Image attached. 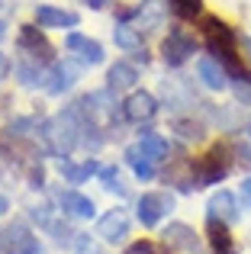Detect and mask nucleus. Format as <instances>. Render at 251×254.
I'll return each mask as SVG.
<instances>
[{
	"label": "nucleus",
	"instance_id": "13",
	"mask_svg": "<svg viewBox=\"0 0 251 254\" xmlns=\"http://www.w3.org/2000/svg\"><path fill=\"white\" fill-rule=\"evenodd\" d=\"M196 74H200V81L206 84L209 90H226L229 87V74H226V68H222L216 58H200Z\"/></svg>",
	"mask_w": 251,
	"mask_h": 254
},
{
	"label": "nucleus",
	"instance_id": "16",
	"mask_svg": "<svg viewBox=\"0 0 251 254\" xmlns=\"http://www.w3.org/2000/svg\"><path fill=\"white\" fill-rule=\"evenodd\" d=\"M49 81H52L49 84L52 93H64L71 84L77 81V68H74V64H55V68H52V74H49Z\"/></svg>",
	"mask_w": 251,
	"mask_h": 254
},
{
	"label": "nucleus",
	"instance_id": "4",
	"mask_svg": "<svg viewBox=\"0 0 251 254\" xmlns=\"http://www.w3.org/2000/svg\"><path fill=\"white\" fill-rule=\"evenodd\" d=\"M135 209H138L142 225H148V229H151V225H158L171 209H174V196H171V193H142Z\"/></svg>",
	"mask_w": 251,
	"mask_h": 254
},
{
	"label": "nucleus",
	"instance_id": "23",
	"mask_svg": "<svg viewBox=\"0 0 251 254\" xmlns=\"http://www.w3.org/2000/svg\"><path fill=\"white\" fill-rule=\"evenodd\" d=\"M16 77H19V84H26V87H39L42 84V71L29 68V64H16Z\"/></svg>",
	"mask_w": 251,
	"mask_h": 254
},
{
	"label": "nucleus",
	"instance_id": "20",
	"mask_svg": "<svg viewBox=\"0 0 251 254\" xmlns=\"http://www.w3.org/2000/svg\"><path fill=\"white\" fill-rule=\"evenodd\" d=\"M126 158H129V164H132V171H135V177H142V180H151V177H155V168H151V158H145L138 145H132V148L126 151Z\"/></svg>",
	"mask_w": 251,
	"mask_h": 254
},
{
	"label": "nucleus",
	"instance_id": "26",
	"mask_svg": "<svg viewBox=\"0 0 251 254\" xmlns=\"http://www.w3.org/2000/svg\"><path fill=\"white\" fill-rule=\"evenodd\" d=\"M177 129H181L184 138H200V135H203V132L196 129V126H190V123H177Z\"/></svg>",
	"mask_w": 251,
	"mask_h": 254
},
{
	"label": "nucleus",
	"instance_id": "19",
	"mask_svg": "<svg viewBox=\"0 0 251 254\" xmlns=\"http://www.w3.org/2000/svg\"><path fill=\"white\" fill-rule=\"evenodd\" d=\"M62 177L68 180V184H84V180L90 177V174H97V161H84V164H68L62 161Z\"/></svg>",
	"mask_w": 251,
	"mask_h": 254
},
{
	"label": "nucleus",
	"instance_id": "18",
	"mask_svg": "<svg viewBox=\"0 0 251 254\" xmlns=\"http://www.w3.org/2000/svg\"><path fill=\"white\" fill-rule=\"evenodd\" d=\"M6 235H10V245H16L19 254H45L42 245L36 242V235H29L26 229H6Z\"/></svg>",
	"mask_w": 251,
	"mask_h": 254
},
{
	"label": "nucleus",
	"instance_id": "3",
	"mask_svg": "<svg viewBox=\"0 0 251 254\" xmlns=\"http://www.w3.org/2000/svg\"><path fill=\"white\" fill-rule=\"evenodd\" d=\"M193 52H196V42H193V36H187L184 29H171L168 39L161 42V55H164V64H168V68H181Z\"/></svg>",
	"mask_w": 251,
	"mask_h": 254
},
{
	"label": "nucleus",
	"instance_id": "17",
	"mask_svg": "<svg viewBox=\"0 0 251 254\" xmlns=\"http://www.w3.org/2000/svg\"><path fill=\"white\" fill-rule=\"evenodd\" d=\"M138 148H142V155L151 158V161H161V158L168 155V142H164L158 132H145V135L138 138Z\"/></svg>",
	"mask_w": 251,
	"mask_h": 254
},
{
	"label": "nucleus",
	"instance_id": "6",
	"mask_svg": "<svg viewBox=\"0 0 251 254\" xmlns=\"http://www.w3.org/2000/svg\"><path fill=\"white\" fill-rule=\"evenodd\" d=\"M97 235H100L103 242H110V245L123 242V238L129 235V216H126V209H110L107 216H100Z\"/></svg>",
	"mask_w": 251,
	"mask_h": 254
},
{
	"label": "nucleus",
	"instance_id": "8",
	"mask_svg": "<svg viewBox=\"0 0 251 254\" xmlns=\"http://www.w3.org/2000/svg\"><path fill=\"white\" fill-rule=\"evenodd\" d=\"M164 242H168L171 248L187 251V254H200L203 251V242L196 238V232L190 229V225H184V222H171L168 229H164Z\"/></svg>",
	"mask_w": 251,
	"mask_h": 254
},
{
	"label": "nucleus",
	"instance_id": "14",
	"mask_svg": "<svg viewBox=\"0 0 251 254\" xmlns=\"http://www.w3.org/2000/svg\"><path fill=\"white\" fill-rule=\"evenodd\" d=\"M19 49H23V52H32V58H36V62H39V58H42V62H49V58H52V45L39 36L36 26H23V32H19Z\"/></svg>",
	"mask_w": 251,
	"mask_h": 254
},
{
	"label": "nucleus",
	"instance_id": "11",
	"mask_svg": "<svg viewBox=\"0 0 251 254\" xmlns=\"http://www.w3.org/2000/svg\"><path fill=\"white\" fill-rule=\"evenodd\" d=\"M64 49L77 52V58L87 62V64H100L103 62V45L94 42V39H87V36H81V32H71V36L64 39Z\"/></svg>",
	"mask_w": 251,
	"mask_h": 254
},
{
	"label": "nucleus",
	"instance_id": "27",
	"mask_svg": "<svg viewBox=\"0 0 251 254\" xmlns=\"http://www.w3.org/2000/svg\"><path fill=\"white\" fill-rule=\"evenodd\" d=\"M242 199H245V209H251V177H245L242 184Z\"/></svg>",
	"mask_w": 251,
	"mask_h": 254
},
{
	"label": "nucleus",
	"instance_id": "10",
	"mask_svg": "<svg viewBox=\"0 0 251 254\" xmlns=\"http://www.w3.org/2000/svg\"><path fill=\"white\" fill-rule=\"evenodd\" d=\"M36 23L45 26V29H74V26H77V13L58 10V6L42 3V6L36 10Z\"/></svg>",
	"mask_w": 251,
	"mask_h": 254
},
{
	"label": "nucleus",
	"instance_id": "35",
	"mask_svg": "<svg viewBox=\"0 0 251 254\" xmlns=\"http://www.w3.org/2000/svg\"><path fill=\"white\" fill-rule=\"evenodd\" d=\"M0 6H3V0H0Z\"/></svg>",
	"mask_w": 251,
	"mask_h": 254
},
{
	"label": "nucleus",
	"instance_id": "29",
	"mask_svg": "<svg viewBox=\"0 0 251 254\" xmlns=\"http://www.w3.org/2000/svg\"><path fill=\"white\" fill-rule=\"evenodd\" d=\"M239 155H242V161L251 164V148H239Z\"/></svg>",
	"mask_w": 251,
	"mask_h": 254
},
{
	"label": "nucleus",
	"instance_id": "25",
	"mask_svg": "<svg viewBox=\"0 0 251 254\" xmlns=\"http://www.w3.org/2000/svg\"><path fill=\"white\" fill-rule=\"evenodd\" d=\"M129 254H161V251H158L151 242H138V245H132V248H129Z\"/></svg>",
	"mask_w": 251,
	"mask_h": 254
},
{
	"label": "nucleus",
	"instance_id": "32",
	"mask_svg": "<svg viewBox=\"0 0 251 254\" xmlns=\"http://www.w3.org/2000/svg\"><path fill=\"white\" fill-rule=\"evenodd\" d=\"M242 45H245V52H248V58H251V39H245Z\"/></svg>",
	"mask_w": 251,
	"mask_h": 254
},
{
	"label": "nucleus",
	"instance_id": "34",
	"mask_svg": "<svg viewBox=\"0 0 251 254\" xmlns=\"http://www.w3.org/2000/svg\"><path fill=\"white\" fill-rule=\"evenodd\" d=\"M248 132H251V123H248Z\"/></svg>",
	"mask_w": 251,
	"mask_h": 254
},
{
	"label": "nucleus",
	"instance_id": "5",
	"mask_svg": "<svg viewBox=\"0 0 251 254\" xmlns=\"http://www.w3.org/2000/svg\"><path fill=\"white\" fill-rule=\"evenodd\" d=\"M229 174V158L222 148H213L206 158L196 161V187H209V184H219L222 177Z\"/></svg>",
	"mask_w": 251,
	"mask_h": 254
},
{
	"label": "nucleus",
	"instance_id": "30",
	"mask_svg": "<svg viewBox=\"0 0 251 254\" xmlns=\"http://www.w3.org/2000/svg\"><path fill=\"white\" fill-rule=\"evenodd\" d=\"M6 209H10V199H6V196H0V216H3Z\"/></svg>",
	"mask_w": 251,
	"mask_h": 254
},
{
	"label": "nucleus",
	"instance_id": "7",
	"mask_svg": "<svg viewBox=\"0 0 251 254\" xmlns=\"http://www.w3.org/2000/svg\"><path fill=\"white\" fill-rule=\"evenodd\" d=\"M206 216H209V222H235L239 219V199H235V193H229V190L213 193V199L206 206Z\"/></svg>",
	"mask_w": 251,
	"mask_h": 254
},
{
	"label": "nucleus",
	"instance_id": "24",
	"mask_svg": "<svg viewBox=\"0 0 251 254\" xmlns=\"http://www.w3.org/2000/svg\"><path fill=\"white\" fill-rule=\"evenodd\" d=\"M235 97H239L242 103H251V77L248 74L235 81Z\"/></svg>",
	"mask_w": 251,
	"mask_h": 254
},
{
	"label": "nucleus",
	"instance_id": "33",
	"mask_svg": "<svg viewBox=\"0 0 251 254\" xmlns=\"http://www.w3.org/2000/svg\"><path fill=\"white\" fill-rule=\"evenodd\" d=\"M87 3H90V6H103V3H107V0H87Z\"/></svg>",
	"mask_w": 251,
	"mask_h": 254
},
{
	"label": "nucleus",
	"instance_id": "12",
	"mask_svg": "<svg viewBox=\"0 0 251 254\" xmlns=\"http://www.w3.org/2000/svg\"><path fill=\"white\" fill-rule=\"evenodd\" d=\"M58 203H62V209L68 212V216H74V219H94V212H97L94 199L84 196V193H77V190H62Z\"/></svg>",
	"mask_w": 251,
	"mask_h": 254
},
{
	"label": "nucleus",
	"instance_id": "31",
	"mask_svg": "<svg viewBox=\"0 0 251 254\" xmlns=\"http://www.w3.org/2000/svg\"><path fill=\"white\" fill-rule=\"evenodd\" d=\"M6 39V23H0V42Z\"/></svg>",
	"mask_w": 251,
	"mask_h": 254
},
{
	"label": "nucleus",
	"instance_id": "2",
	"mask_svg": "<svg viewBox=\"0 0 251 254\" xmlns=\"http://www.w3.org/2000/svg\"><path fill=\"white\" fill-rule=\"evenodd\" d=\"M77 132H81V126L74 123V113H71V110L62 113V116H55V119H49V123L42 126L45 145H49V151H52V155H58V158H68L71 151H74Z\"/></svg>",
	"mask_w": 251,
	"mask_h": 254
},
{
	"label": "nucleus",
	"instance_id": "21",
	"mask_svg": "<svg viewBox=\"0 0 251 254\" xmlns=\"http://www.w3.org/2000/svg\"><path fill=\"white\" fill-rule=\"evenodd\" d=\"M113 39H116V45L120 49H142V36H138L135 29H129V26H116L113 29Z\"/></svg>",
	"mask_w": 251,
	"mask_h": 254
},
{
	"label": "nucleus",
	"instance_id": "1",
	"mask_svg": "<svg viewBox=\"0 0 251 254\" xmlns=\"http://www.w3.org/2000/svg\"><path fill=\"white\" fill-rule=\"evenodd\" d=\"M203 29H206V42H209V52L216 55V62H222L226 71H232L235 77H242L239 58H235V36H232V29H229L222 19H216V16H209L206 23H203Z\"/></svg>",
	"mask_w": 251,
	"mask_h": 254
},
{
	"label": "nucleus",
	"instance_id": "22",
	"mask_svg": "<svg viewBox=\"0 0 251 254\" xmlns=\"http://www.w3.org/2000/svg\"><path fill=\"white\" fill-rule=\"evenodd\" d=\"M168 6L177 13L181 19H193L203 10V0H168Z\"/></svg>",
	"mask_w": 251,
	"mask_h": 254
},
{
	"label": "nucleus",
	"instance_id": "28",
	"mask_svg": "<svg viewBox=\"0 0 251 254\" xmlns=\"http://www.w3.org/2000/svg\"><path fill=\"white\" fill-rule=\"evenodd\" d=\"M6 71H10V62H6V58H3V55H0V77H3V74H6Z\"/></svg>",
	"mask_w": 251,
	"mask_h": 254
},
{
	"label": "nucleus",
	"instance_id": "9",
	"mask_svg": "<svg viewBox=\"0 0 251 254\" xmlns=\"http://www.w3.org/2000/svg\"><path fill=\"white\" fill-rule=\"evenodd\" d=\"M155 113H158V100L145 90H135L126 100V119H132V123H148Z\"/></svg>",
	"mask_w": 251,
	"mask_h": 254
},
{
	"label": "nucleus",
	"instance_id": "15",
	"mask_svg": "<svg viewBox=\"0 0 251 254\" xmlns=\"http://www.w3.org/2000/svg\"><path fill=\"white\" fill-rule=\"evenodd\" d=\"M110 90H126V87H132L138 81V71H135V64H129V62H116L113 68H110Z\"/></svg>",
	"mask_w": 251,
	"mask_h": 254
}]
</instances>
